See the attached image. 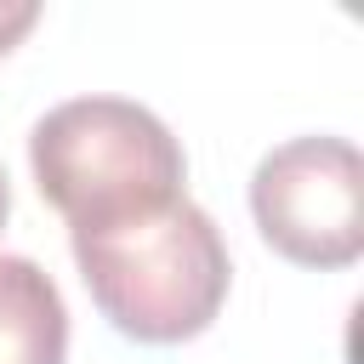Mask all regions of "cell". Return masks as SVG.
<instances>
[{
    "mask_svg": "<svg viewBox=\"0 0 364 364\" xmlns=\"http://www.w3.org/2000/svg\"><path fill=\"white\" fill-rule=\"evenodd\" d=\"M80 279L97 313L142 347H176L216 324L228 301V245L222 228L182 193L97 228H68Z\"/></svg>",
    "mask_w": 364,
    "mask_h": 364,
    "instance_id": "1",
    "label": "cell"
},
{
    "mask_svg": "<svg viewBox=\"0 0 364 364\" xmlns=\"http://www.w3.org/2000/svg\"><path fill=\"white\" fill-rule=\"evenodd\" d=\"M40 193L68 228H97L165 199H182L188 159L171 125L131 97H68L28 131Z\"/></svg>",
    "mask_w": 364,
    "mask_h": 364,
    "instance_id": "2",
    "label": "cell"
},
{
    "mask_svg": "<svg viewBox=\"0 0 364 364\" xmlns=\"http://www.w3.org/2000/svg\"><path fill=\"white\" fill-rule=\"evenodd\" d=\"M262 239L296 267H353L364 256V159L347 136H290L250 176Z\"/></svg>",
    "mask_w": 364,
    "mask_h": 364,
    "instance_id": "3",
    "label": "cell"
},
{
    "mask_svg": "<svg viewBox=\"0 0 364 364\" xmlns=\"http://www.w3.org/2000/svg\"><path fill=\"white\" fill-rule=\"evenodd\" d=\"M68 307L34 256L0 250V364H63Z\"/></svg>",
    "mask_w": 364,
    "mask_h": 364,
    "instance_id": "4",
    "label": "cell"
},
{
    "mask_svg": "<svg viewBox=\"0 0 364 364\" xmlns=\"http://www.w3.org/2000/svg\"><path fill=\"white\" fill-rule=\"evenodd\" d=\"M34 23H40V6H34V0H0V57H6Z\"/></svg>",
    "mask_w": 364,
    "mask_h": 364,
    "instance_id": "5",
    "label": "cell"
},
{
    "mask_svg": "<svg viewBox=\"0 0 364 364\" xmlns=\"http://www.w3.org/2000/svg\"><path fill=\"white\" fill-rule=\"evenodd\" d=\"M6 216H11V182H6V165H0V228H6Z\"/></svg>",
    "mask_w": 364,
    "mask_h": 364,
    "instance_id": "6",
    "label": "cell"
}]
</instances>
